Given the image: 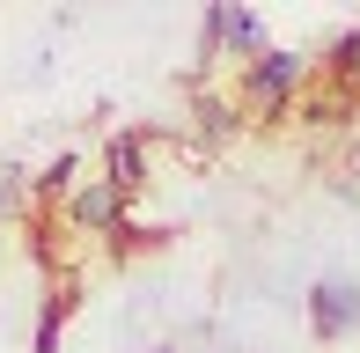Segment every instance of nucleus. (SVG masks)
Segmentation results:
<instances>
[{
  "instance_id": "39448f33",
  "label": "nucleus",
  "mask_w": 360,
  "mask_h": 353,
  "mask_svg": "<svg viewBox=\"0 0 360 353\" xmlns=\"http://www.w3.org/2000/svg\"><path fill=\"white\" fill-rule=\"evenodd\" d=\"M103 162H110V176H103V184L118 191V199H133V191L147 184V148H140V133H118Z\"/></svg>"
},
{
  "instance_id": "6e6552de",
  "label": "nucleus",
  "mask_w": 360,
  "mask_h": 353,
  "mask_svg": "<svg viewBox=\"0 0 360 353\" xmlns=\"http://www.w3.org/2000/svg\"><path fill=\"white\" fill-rule=\"evenodd\" d=\"M37 184H44V191H67V184H74V155H59V162H52V169H44V176H37Z\"/></svg>"
},
{
  "instance_id": "f257e3e1",
  "label": "nucleus",
  "mask_w": 360,
  "mask_h": 353,
  "mask_svg": "<svg viewBox=\"0 0 360 353\" xmlns=\"http://www.w3.org/2000/svg\"><path fill=\"white\" fill-rule=\"evenodd\" d=\"M294 82H302V52H257L250 67H243V96H250L257 110H280Z\"/></svg>"
},
{
  "instance_id": "0eeeda50",
  "label": "nucleus",
  "mask_w": 360,
  "mask_h": 353,
  "mask_svg": "<svg viewBox=\"0 0 360 353\" xmlns=\"http://www.w3.org/2000/svg\"><path fill=\"white\" fill-rule=\"evenodd\" d=\"M74 287H59V295L52 302H44V316H37V353H59V324H67V316H74Z\"/></svg>"
},
{
  "instance_id": "7ed1b4c3",
  "label": "nucleus",
  "mask_w": 360,
  "mask_h": 353,
  "mask_svg": "<svg viewBox=\"0 0 360 353\" xmlns=\"http://www.w3.org/2000/svg\"><path fill=\"white\" fill-rule=\"evenodd\" d=\"M309 324H316V339H346V331H360V287L353 280H323L316 295H309Z\"/></svg>"
},
{
  "instance_id": "f03ea898",
  "label": "nucleus",
  "mask_w": 360,
  "mask_h": 353,
  "mask_svg": "<svg viewBox=\"0 0 360 353\" xmlns=\"http://www.w3.org/2000/svg\"><path fill=\"white\" fill-rule=\"evenodd\" d=\"M221 44L228 52H265V23H257L250 8H206V37H199V52L206 59H221Z\"/></svg>"
},
{
  "instance_id": "1a4fd4ad",
  "label": "nucleus",
  "mask_w": 360,
  "mask_h": 353,
  "mask_svg": "<svg viewBox=\"0 0 360 353\" xmlns=\"http://www.w3.org/2000/svg\"><path fill=\"white\" fill-rule=\"evenodd\" d=\"M155 353H169V346H155Z\"/></svg>"
},
{
  "instance_id": "423d86ee",
  "label": "nucleus",
  "mask_w": 360,
  "mask_h": 353,
  "mask_svg": "<svg viewBox=\"0 0 360 353\" xmlns=\"http://www.w3.org/2000/svg\"><path fill=\"white\" fill-rule=\"evenodd\" d=\"M323 67H331V82L346 89V96H360V30H346V37L331 44V59H323Z\"/></svg>"
},
{
  "instance_id": "20e7f679",
  "label": "nucleus",
  "mask_w": 360,
  "mask_h": 353,
  "mask_svg": "<svg viewBox=\"0 0 360 353\" xmlns=\"http://www.w3.org/2000/svg\"><path fill=\"white\" fill-rule=\"evenodd\" d=\"M67 214L81 221V229H96V236H118V229H125V199H118L110 184H89V191H74V206H67Z\"/></svg>"
}]
</instances>
